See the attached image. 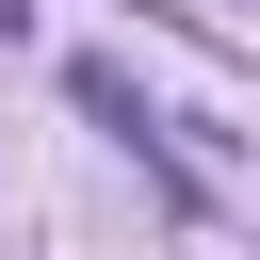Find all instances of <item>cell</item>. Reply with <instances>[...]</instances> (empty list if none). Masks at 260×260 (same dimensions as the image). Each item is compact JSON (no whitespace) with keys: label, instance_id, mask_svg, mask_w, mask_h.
Listing matches in <instances>:
<instances>
[{"label":"cell","instance_id":"6da1fadb","mask_svg":"<svg viewBox=\"0 0 260 260\" xmlns=\"http://www.w3.org/2000/svg\"><path fill=\"white\" fill-rule=\"evenodd\" d=\"M65 98H81L98 130H146V98H130V65H114V49H81V65H65Z\"/></svg>","mask_w":260,"mask_h":260},{"label":"cell","instance_id":"7a4b0ae2","mask_svg":"<svg viewBox=\"0 0 260 260\" xmlns=\"http://www.w3.org/2000/svg\"><path fill=\"white\" fill-rule=\"evenodd\" d=\"M16 32H32V0H0V49H16Z\"/></svg>","mask_w":260,"mask_h":260},{"label":"cell","instance_id":"3957f363","mask_svg":"<svg viewBox=\"0 0 260 260\" xmlns=\"http://www.w3.org/2000/svg\"><path fill=\"white\" fill-rule=\"evenodd\" d=\"M211 16H244V0H211Z\"/></svg>","mask_w":260,"mask_h":260}]
</instances>
